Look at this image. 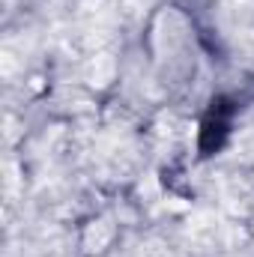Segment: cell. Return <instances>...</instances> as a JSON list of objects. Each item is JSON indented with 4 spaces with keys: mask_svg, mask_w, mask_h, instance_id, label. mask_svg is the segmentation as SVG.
<instances>
[{
    "mask_svg": "<svg viewBox=\"0 0 254 257\" xmlns=\"http://www.w3.org/2000/svg\"><path fill=\"white\" fill-rule=\"evenodd\" d=\"M215 215H209V212H200V215H194L191 218V236L194 239H200V242H206V239H212L215 236Z\"/></svg>",
    "mask_w": 254,
    "mask_h": 257,
    "instance_id": "2",
    "label": "cell"
},
{
    "mask_svg": "<svg viewBox=\"0 0 254 257\" xmlns=\"http://www.w3.org/2000/svg\"><path fill=\"white\" fill-rule=\"evenodd\" d=\"M108 239H111V227H108V221H99V224L90 227V233H87V248H90V251H99Z\"/></svg>",
    "mask_w": 254,
    "mask_h": 257,
    "instance_id": "3",
    "label": "cell"
},
{
    "mask_svg": "<svg viewBox=\"0 0 254 257\" xmlns=\"http://www.w3.org/2000/svg\"><path fill=\"white\" fill-rule=\"evenodd\" d=\"M114 72H117V63H114V57H111L108 51L93 54V60L84 69V75H87V81H90L93 87H105V84L114 78Z\"/></svg>",
    "mask_w": 254,
    "mask_h": 257,
    "instance_id": "1",
    "label": "cell"
},
{
    "mask_svg": "<svg viewBox=\"0 0 254 257\" xmlns=\"http://www.w3.org/2000/svg\"><path fill=\"white\" fill-rule=\"evenodd\" d=\"M141 257H171V251L162 242H147V245H141Z\"/></svg>",
    "mask_w": 254,
    "mask_h": 257,
    "instance_id": "4",
    "label": "cell"
}]
</instances>
